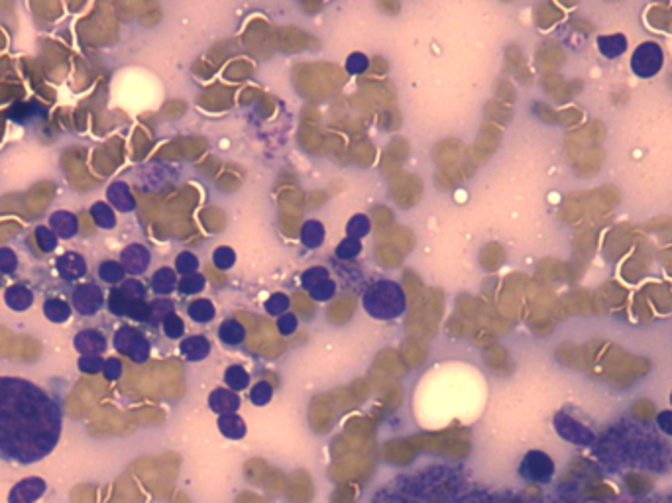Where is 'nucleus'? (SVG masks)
Returning a JSON list of instances; mask_svg holds the SVG:
<instances>
[{"label":"nucleus","mask_w":672,"mask_h":503,"mask_svg":"<svg viewBox=\"0 0 672 503\" xmlns=\"http://www.w3.org/2000/svg\"><path fill=\"white\" fill-rule=\"evenodd\" d=\"M633 415L639 421H651L654 417V405L651 401H637L633 405Z\"/></svg>","instance_id":"obj_44"},{"label":"nucleus","mask_w":672,"mask_h":503,"mask_svg":"<svg viewBox=\"0 0 672 503\" xmlns=\"http://www.w3.org/2000/svg\"><path fill=\"white\" fill-rule=\"evenodd\" d=\"M208 403H210V407L215 409V411L227 413L228 415V413H232V411H236L238 409V395L227 390H215L210 399H208Z\"/></svg>","instance_id":"obj_18"},{"label":"nucleus","mask_w":672,"mask_h":503,"mask_svg":"<svg viewBox=\"0 0 672 503\" xmlns=\"http://www.w3.org/2000/svg\"><path fill=\"white\" fill-rule=\"evenodd\" d=\"M18 267V257L10 248H0V274H12Z\"/></svg>","instance_id":"obj_39"},{"label":"nucleus","mask_w":672,"mask_h":503,"mask_svg":"<svg viewBox=\"0 0 672 503\" xmlns=\"http://www.w3.org/2000/svg\"><path fill=\"white\" fill-rule=\"evenodd\" d=\"M234 262H236V254H234V250L228 246H220L215 250V254H213V264L218 267V269H228V267L234 266Z\"/></svg>","instance_id":"obj_35"},{"label":"nucleus","mask_w":672,"mask_h":503,"mask_svg":"<svg viewBox=\"0 0 672 503\" xmlns=\"http://www.w3.org/2000/svg\"><path fill=\"white\" fill-rule=\"evenodd\" d=\"M106 197H108L114 209H118L120 212H132L136 209V200H134L132 193H130L128 185L124 181L110 183L108 189H106Z\"/></svg>","instance_id":"obj_11"},{"label":"nucleus","mask_w":672,"mask_h":503,"mask_svg":"<svg viewBox=\"0 0 672 503\" xmlns=\"http://www.w3.org/2000/svg\"><path fill=\"white\" fill-rule=\"evenodd\" d=\"M73 344H75V350L81 352L83 356H101L106 348V338L99 331L87 329L77 334Z\"/></svg>","instance_id":"obj_9"},{"label":"nucleus","mask_w":672,"mask_h":503,"mask_svg":"<svg viewBox=\"0 0 672 503\" xmlns=\"http://www.w3.org/2000/svg\"><path fill=\"white\" fill-rule=\"evenodd\" d=\"M124 274H126V269L122 267V264L114 262V260H106L99 267V277L106 284H120V281H124Z\"/></svg>","instance_id":"obj_23"},{"label":"nucleus","mask_w":672,"mask_h":503,"mask_svg":"<svg viewBox=\"0 0 672 503\" xmlns=\"http://www.w3.org/2000/svg\"><path fill=\"white\" fill-rule=\"evenodd\" d=\"M623 484L633 495H643L653 490L654 480L649 474H645V472H629L623 478Z\"/></svg>","instance_id":"obj_17"},{"label":"nucleus","mask_w":672,"mask_h":503,"mask_svg":"<svg viewBox=\"0 0 672 503\" xmlns=\"http://www.w3.org/2000/svg\"><path fill=\"white\" fill-rule=\"evenodd\" d=\"M205 285H207V279L201 274H191V276H183V279L177 284V289L183 295H197L205 289Z\"/></svg>","instance_id":"obj_27"},{"label":"nucleus","mask_w":672,"mask_h":503,"mask_svg":"<svg viewBox=\"0 0 672 503\" xmlns=\"http://www.w3.org/2000/svg\"><path fill=\"white\" fill-rule=\"evenodd\" d=\"M4 301L12 311H26L34 305V293L26 285H10L4 293Z\"/></svg>","instance_id":"obj_13"},{"label":"nucleus","mask_w":672,"mask_h":503,"mask_svg":"<svg viewBox=\"0 0 672 503\" xmlns=\"http://www.w3.org/2000/svg\"><path fill=\"white\" fill-rule=\"evenodd\" d=\"M173 313V303L170 299H156L150 303V323L158 324L165 321V317Z\"/></svg>","instance_id":"obj_29"},{"label":"nucleus","mask_w":672,"mask_h":503,"mask_svg":"<svg viewBox=\"0 0 672 503\" xmlns=\"http://www.w3.org/2000/svg\"><path fill=\"white\" fill-rule=\"evenodd\" d=\"M250 399H252L254 405H265L272 399V388L265 381H260L258 386H254V390L250 393Z\"/></svg>","instance_id":"obj_41"},{"label":"nucleus","mask_w":672,"mask_h":503,"mask_svg":"<svg viewBox=\"0 0 672 503\" xmlns=\"http://www.w3.org/2000/svg\"><path fill=\"white\" fill-rule=\"evenodd\" d=\"M103 371L108 380H116V378H120V374H122V364H120L118 358H108V360H104Z\"/></svg>","instance_id":"obj_45"},{"label":"nucleus","mask_w":672,"mask_h":503,"mask_svg":"<svg viewBox=\"0 0 672 503\" xmlns=\"http://www.w3.org/2000/svg\"><path fill=\"white\" fill-rule=\"evenodd\" d=\"M362 252V244L360 240H356V238H344L341 244L336 246V256L341 257V260H352V257H356Z\"/></svg>","instance_id":"obj_34"},{"label":"nucleus","mask_w":672,"mask_h":503,"mask_svg":"<svg viewBox=\"0 0 672 503\" xmlns=\"http://www.w3.org/2000/svg\"><path fill=\"white\" fill-rule=\"evenodd\" d=\"M368 69V57L364 56V53H352L348 57V61H346V71L352 73V75H358V73H364Z\"/></svg>","instance_id":"obj_42"},{"label":"nucleus","mask_w":672,"mask_h":503,"mask_svg":"<svg viewBox=\"0 0 672 503\" xmlns=\"http://www.w3.org/2000/svg\"><path fill=\"white\" fill-rule=\"evenodd\" d=\"M49 228L53 230L57 238H73L79 230V222L75 215L67 210H57L49 217Z\"/></svg>","instance_id":"obj_12"},{"label":"nucleus","mask_w":672,"mask_h":503,"mask_svg":"<svg viewBox=\"0 0 672 503\" xmlns=\"http://www.w3.org/2000/svg\"><path fill=\"white\" fill-rule=\"evenodd\" d=\"M218 338L228 344V346H238V344H242V340L246 338V331H244V326L234 321V319H230V321H224V323L220 324V329H218Z\"/></svg>","instance_id":"obj_16"},{"label":"nucleus","mask_w":672,"mask_h":503,"mask_svg":"<svg viewBox=\"0 0 672 503\" xmlns=\"http://www.w3.org/2000/svg\"><path fill=\"white\" fill-rule=\"evenodd\" d=\"M104 368V360L101 356H81L79 358V370L85 374H96Z\"/></svg>","instance_id":"obj_40"},{"label":"nucleus","mask_w":672,"mask_h":503,"mask_svg":"<svg viewBox=\"0 0 672 503\" xmlns=\"http://www.w3.org/2000/svg\"><path fill=\"white\" fill-rule=\"evenodd\" d=\"M163 333L167 338H179L185 333V323H183V319H181L179 314L171 313L170 317H165V321H163Z\"/></svg>","instance_id":"obj_33"},{"label":"nucleus","mask_w":672,"mask_h":503,"mask_svg":"<svg viewBox=\"0 0 672 503\" xmlns=\"http://www.w3.org/2000/svg\"><path fill=\"white\" fill-rule=\"evenodd\" d=\"M197 267H199V260L195 254L191 252H181L179 256L175 257V269L183 274V276H191V274H197Z\"/></svg>","instance_id":"obj_31"},{"label":"nucleus","mask_w":672,"mask_h":503,"mask_svg":"<svg viewBox=\"0 0 672 503\" xmlns=\"http://www.w3.org/2000/svg\"><path fill=\"white\" fill-rule=\"evenodd\" d=\"M277 331L284 334V336L293 334L295 331H297V317L289 313V311L281 314V317L277 319Z\"/></svg>","instance_id":"obj_43"},{"label":"nucleus","mask_w":672,"mask_h":503,"mask_svg":"<svg viewBox=\"0 0 672 503\" xmlns=\"http://www.w3.org/2000/svg\"><path fill=\"white\" fill-rule=\"evenodd\" d=\"M336 291V285L332 281L331 277L329 279H324L319 285H315L312 289H309V295H311L315 301H319V303H327V301H331L332 295Z\"/></svg>","instance_id":"obj_32"},{"label":"nucleus","mask_w":672,"mask_h":503,"mask_svg":"<svg viewBox=\"0 0 672 503\" xmlns=\"http://www.w3.org/2000/svg\"><path fill=\"white\" fill-rule=\"evenodd\" d=\"M57 274L67 279V281H75L87 274V262L85 257L77 252H67L63 256L57 257L56 262Z\"/></svg>","instance_id":"obj_8"},{"label":"nucleus","mask_w":672,"mask_h":503,"mask_svg":"<svg viewBox=\"0 0 672 503\" xmlns=\"http://www.w3.org/2000/svg\"><path fill=\"white\" fill-rule=\"evenodd\" d=\"M220 431L227 435V437L238 438L244 435V421L242 419H238L236 415H232V413H228V415H222L220 419Z\"/></svg>","instance_id":"obj_28"},{"label":"nucleus","mask_w":672,"mask_h":503,"mask_svg":"<svg viewBox=\"0 0 672 503\" xmlns=\"http://www.w3.org/2000/svg\"><path fill=\"white\" fill-rule=\"evenodd\" d=\"M523 476H527L531 480H549L550 474H552V462H550L549 458L545 454H540V452H531L527 454V458L523 460Z\"/></svg>","instance_id":"obj_10"},{"label":"nucleus","mask_w":672,"mask_h":503,"mask_svg":"<svg viewBox=\"0 0 672 503\" xmlns=\"http://www.w3.org/2000/svg\"><path fill=\"white\" fill-rule=\"evenodd\" d=\"M63 428L57 401L36 383L0 376V458L34 464L53 452Z\"/></svg>","instance_id":"obj_1"},{"label":"nucleus","mask_w":672,"mask_h":503,"mask_svg":"<svg viewBox=\"0 0 672 503\" xmlns=\"http://www.w3.org/2000/svg\"><path fill=\"white\" fill-rule=\"evenodd\" d=\"M181 352L187 360H205L210 352V342L205 336H187L181 342Z\"/></svg>","instance_id":"obj_14"},{"label":"nucleus","mask_w":672,"mask_h":503,"mask_svg":"<svg viewBox=\"0 0 672 503\" xmlns=\"http://www.w3.org/2000/svg\"><path fill=\"white\" fill-rule=\"evenodd\" d=\"M177 276L171 267H161L152 277V289L156 295H170L177 289Z\"/></svg>","instance_id":"obj_15"},{"label":"nucleus","mask_w":672,"mask_h":503,"mask_svg":"<svg viewBox=\"0 0 672 503\" xmlns=\"http://www.w3.org/2000/svg\"><path fill=\"white\" fill-rule=\"evenodd\" d=\"M224 380H227V386L230 390L234 391H242L246 390L248 383H250V376H248V371L242 368V366H230L224 374Z\"/></svg>","instance_id":"obj_24"},{"label":"nucleus","mask_w":672,"mask_h":503,"mask_svg":"<svg viewBox=\"0 0 672 503\" xmlns=\"http://www.w3.org/2000/svg\"><path fill=\"white\" fill-rule=\"evenodd\" d=\"M187 313L189 317L195 321V323H210L213 319H215V314H217V309H215V305L210 303L208 299H195L193 303H189L187 307Z\"/></svg>","instance_id":"obj_19"},{"label":"nucleus","mask_w":672,"mask_h":503,"mask_svg":"<svg viewBox=\"0 0 672 503\" xmlns=\"http://www.w3.org/2000/svg\"><path fill=\"white\" fill-rule=\"evenodd\" d=\"M364 311L378 321H393L405 313L407 297L403 287L391 279H379L366 289L362 297Z\"/></svg>","instance_id":"obj_2"},{"label":"nucleus","mask_w":672,"mask_h":503,"mask_svg":"<svg viewBox=\"0 0 672 503\" xmlns=\"http://www.w3.org/2000/svg\"><path fill=\"white\" fill-rule=\"evenodd\" d=\"M369 219L366 215H354L350 220H348V224H346V234L348 238H356V240H360L369 232Z\"/></svg>","instance_id":"obj_26"},{"label":"nucleus","mask_w":672,"mask_h":503,"mask_svg":"<svg viewBox=\"0 0 672 503\" xmlns=\"http://www.w3.org/2000/svg\"><path fill=\"white\" fill-rule=\"evenodd\" d=\"M44 314L51 323H65L71 317V307L61 299H48L44 303Z\"/></svg>","instance_id":"obj_21"},{"label":"nucleus","mask_w":672,"mask_h":503,"mask_svg":"<svg viewBox=\"0 0 672 503\" xmlns=\"http://www.w3.org/2000/svg\"><path fill=\"white\" fill-rule=\"evenodd\" d=\"M118 289H120V293L130 297V299H140V301L146 299V287L138 279H126Z\"/></svg>","instance_id":"obj_38"},{"label":"nucleus","mask_w":672,"mask_h":503,"mask_svg":"<svg viewBox=\"0 0 672 503\" xmlns=\"http://www.w3.org/2000/svg\"><path fill=\"white\" fill-rule=\"evenodd\" d=\"M48 484L42 478H26L10 490L8 503H34L46 494Z\"/></svg>","instance_id":"obj_6"},{"label":"nucleus","mask_w":672,"mask_h":503,"mask_svg":"<svg viewBox=\"0 0 672 503\" xmlns=\"http://www.w3.org/2000/svg\"><path fill=\"white\" fill-rule=\"evenodd\" d=\"M114 348L118 352L126 354L134 362L142 364L150 356V342L140 331H136L132 326H120L114 334Z\"/></svg>","instance_id":"obj_3"},{"label":"nucleus","mask_w":672,"mask_h":503,"mask_svg":"<svg viewBox=\"0 0 672 503\" xmlns=\"http://www.w3.org/2000/svg\"><path fill=\"white\" fill-rule=\"evenodd\" d=\"M301 242L307 248H319L324 242V227L319 220H307L301 228Z\"/></svg>","instance_id":"obj_20"},{"label":"nucleus","mask_w":672,"mask_h":503,"mask_svg":"<svg viewBox=\"0 0 672 503\" xmlns=\"http://www.w3.org/2000/svg\"><path fill=\"white\" fill-rule=\"evenodd\" d=\"M104 305V295L101 291V287H96L93 284L79 285L75 291H73V307L77 309V313L83 314V317H93L96 314Z\"/></svg>","instance_id":"obj_5"},{"label":"nucleus","mask_w":672,"mask_h":503,"mask_svg":"<svg viewBox=\"0 0 672 503\" xmlns=\"http://www.w3.org/2000/svg\"><path fill=\"white\" fill-rule=\"evenodd\" d=\"M152 256H150V250L142 244H128L124 248L122 254H120V264L122 267L132 274V276H140L146 272V267L150 266Z\"/></svg>","instance_id":"obj_7"},{"label":"nucleus","mask_w":672,"mask_h":503,"mask_svg":"<svg viewBox=\"0 0 672 503\" xmlns=\"http://www.w3.org/2000/svg\"><path fill=\"white\" fill-rule=\"evenodd\" d=\"M324 279H329V272H327V267L322 266H315L309 267L307 272H303V276H301V285H303L305 291H309L312 289L315 285H319Z\"/></svg>","instance_id":"obj_30"},{"label":"nucleus","mask_w":672,"mask_h":503,"mask_svg":"<svg viewBox=\"0 0 672 503\" xmlns=\"http://www.w3.org/2000/svg\"><path fill=\"white\" fill-rule=\"evenodd\" d=\"M108 311L116 317H130L134 321H150V303L126 297L118 287L108 295Z\"/></svg>","instance_id":"obj_4"},{"label":"nucleus","mask_w":672,"mask_h":503,"mask_svg":"<svg viewBox=\"0 0 672 503\" xmlns=\"http://www.w3.org/2000/svg\"><path fill=\"white\" fill-rule=\"evenodd\" d=\"M36 240H38L39 248H42L44 252H53L57 248V240H59V238L53 234L51 228L38 227L36 228Z\"/></svg>","instance_id":"obj_37"},{"label":"nucleus","mask_w":672,"mask_h":503,"mask_svg":"<svg viewBox=\"0 0 672 503\" xmlns=\"http://www.w3.org/2000/svg\"><path fill=\"white\" fill-rule=\"evenodd\" d=\"M616 495L614 485H609L607 482L596 480V482H590L584 488V497H588L590 502H604V499H611Z\"/></svg>","instance_id":"obj_22"},{"label":"nucleus","mask_w":672,"mask_h":503,"mask_svg":"<svg viewBox=\"0 0 672 503\" xmlns=\"http://www.w3.org/2000/svg\"><path fill=\"white\" fill-rule=\"evenodd\" d=\"M91 217L95 219L96 227L101 228H114L116 227V217L114 210L106 203H95L91 209Z\"/></svg>","instance_id":"obj_25"},{"label":"nucleus","mask_w":672,"mask_h":503,"mask_svg":"<svg viewBox=\"0 0 672 503\" xmlns=\"http://www.w3.org/2000/svg\"><path fill=\"white\" fill-rule=\"evenodd\" d=\"M264 309L267 311V314H279L281 317L289 309V297L285 293H274L265 301Z\"/></svg>","instance_id":"obj_36"}]
</instances>
